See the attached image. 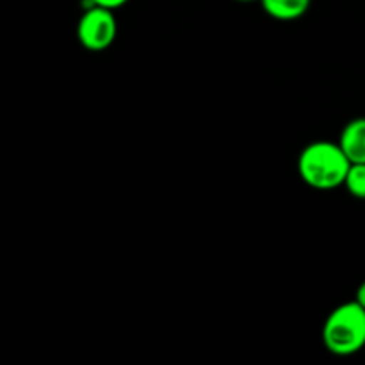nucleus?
Here are the masks:
<instances>
[{
	"instance_id": "obj_4",
	"label": "nucleus",
	"mask_w": 365,
	"mask_h": 365,
	"mask_svg": "<svg viewBox=\"0 0 365 365\" xmlns=\"http://www.w3.org/2000/svg\"><path fill=\"white\" fill-rule=\"evenodd\" d=\"M339 145L351 164H365V118H355L346 123Z\"/></svg>"
},
{
	"instance_id": "obj_1",
	"label": "nucleus",
	"mask_w": 365,
	"mask_h": 365,
	"mask_svg": "<svg viewBox=\"0 0 365 365\" xmlns=\"http://www.w3.org/2000/svg\"><path fill=\"white\" fill-rule=\"evenodd\" d=\"M351 160L339 143L316 141L302 150L298 157V171L307 185L319 191L344 185Z\"/></svg>"
},
{
	"instance_id": "obj_3",
	"label": "nucleus",
	"mask_w": 365,
	"mask_h": 365,
	"mask_svg": "<svg viewBox=\"0 0 365 365\" xmlns=\"http://www.w3.org/2000/svg\"><path fill=\"white\" fill-rule=\"evenodd\" d=\"M116 34L118 24L113 9L93 4L78 20V43L91 52H102V50L109 48L116 39Z\"/></svg>"
},
{
	"instance_id": "obj_7",
	"label": "nucleus",
	"mask_w": 365,
	"mask_h": 365,
	"mask_svg": "<svg viewBox=\"0 0 365 365\" xmlns=\"http://www.w3.org/2000/svg\"><path fill=\"white\" fill-rule=\"evenodd\" d=\"M128 0H91V4H95V6H102V7H107V9H118V7L125 6Z\"/></svg>"
},
{
	"instance_id": "obj_5",
	"label": "nucleus",
	"mask_w": 365,
	"mask_h": 365,
	"mask_svg": "<svg viewBox=\"0 0 365 365\" xmlns=\"http://www.w3.org/2000/svg\"><path fill=\"white\" fill-rule=\"evenodd\" d=\"M260 4L274 20L291 21L302 18L310 9L312 0H260Z\"/></svg>"
},
{
	"instance_id": "obj_2",
	"label": "nucleus",
	"mask_w": 365,
	"mask_h": 365,
	"mask_svg": "<svg viewBox=\"0 0 365 365\" xmlns=\"http://www.w3.org/2000/svg\"><path fill=\"white\" fill-rule=\"evenodd\" d=\"M323 342L337 356H351L365 348V309L356 299L331 310L323 324Z\"/></svg>"
},
{
	"instance_id": "obj_8",
	"label": "nucleus",
	"mask_w": 365,
	"mask_h": 365,
	"mask_svg": "<svg viewBox=\"0 0 365 365\" xmlns=\"http://www.w3.org/2000/svg\"><path fill=\"white\" fill-rule=\"evenodd\" d=\"M355 299L365 309V280L362 282V284H360V287L356 289V298Z\"/></svg>"
},
{
	"instance_id": "obj_9",
	"label": "nucleus",
	"mask_w": 365,
	"mask_h": 365,
	"mask_svg": "<svg viewBox=\"0 0 365 365\" xmlns=\"http://www.w3.org/2000/svg\"><path fill=\"white\" fill-rule=\"evenodd\" d=\"M237 2H255V0H237Z\"/></svg>"
},
{
	"instance_id": "obj_6",
	"label": "nucleus",
	"mask_w": 365,
	"mask_h": 365,
	"mask_svg": "<svg viewBox=\"0 0 365 365\" xmlns=\"http://www.w3.org/2000/svg\"><path fill=\"white\" fill-rule=\"evenodd\" d=\"M349 195L359 200H365V164H351L344 180Z\"/></svg>"
}]
</instances>
